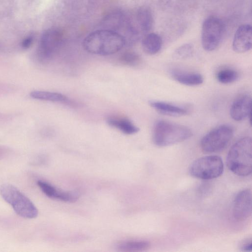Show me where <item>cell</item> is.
<instances>
[{"label": "cell", "instance_id": "cell-1", "mask_svg": "<svg viewBox=\"0 0 252 252\" xmlns=\"http://www.w3.org/2000/svg\"><path fill=\"white\" fill-rule=\"evenodd\" d=\"M125 45V39L121 34L105 29L92 32L84 39L83 43L86 51L101 56L115 54Z\"/></svg>", "mask_w": 252, "mask_h": 252}, {"label": "cell", "instance_id": "cell-2", "mask_svg": "<svg viewBox=\"0 0 252 252\" xmlns=\"http://www.w3.org/2000/svg\"><path fill=\"white\" fill-rule=\"evenodd\" d=\"M228 169L242 177L251 174L252 171V141L250 137L238 140L230 149L226 158Z\"/></svg>", "mask_w": 252, "mask_h": 252}, {"label": "cell", "instance_id": "cell-3", "mask_svg": "<svg viewBox=\"0 0 252 252\" xmlns=\"http://www.w3.org/2000/svg\"><path fill=\"white\" fill-rule=\"evenodd\" d=\"M192 132L188 127L164 120L157 121L153 131V141L159 147H165L186 140Z\"/></svg>", "mask_w": 252, "mask_h": 252}, {"label": "cell", "instance_id": "cell-4", "mask_svg": "<svg viewBox=\"0 0 252 252\" xmlns=\"http://www.w3.org/2000/svg\"><path fill=\"white\" fill-rule=\"evenodd\" d=\"M0 194L20 216L33 219L38 215V210L32 201L13 185L3 184L0 187Z\"/></svg>", "mask_w": 252, "mask_h": 252}, {"label": "cell", "instance_id": "cell-5", "mask_svg": "<svg viewBox=\"0 0 252 252\" xmlns=\"http://www.w3.org/2000/svg\"><path fill=\"white\" fill-rule=\"evenodd\" d=\"M234 133L233 127L229 125H220L205 135L200 141L201 150L206 153L222 151L231 141Z\"/></svg>", "mask_w": 252, "mask_h": 252}, {"label": "cell", "instance_id": "cell-6", "mask_svg": "<svg viewBox=\"0 0 252 252\" xmlns=\"http://www.w3.org/2000/svg\"><path fill=\"white\" fill-rule=\"evenodd\" d=\"M223 171L222 160L217 155L200 158L194 160L189 168L190 175L202 180H211L218 178L222 174Z\"/></svg>", "mask_w": 252, "mask_h": 252}, {"label": "cell", "instance_id": "cell-7", "mask_svg": "<svg viewBox=\"0 0 252 252\" xmlns=\"http://www.w3.org/2000/svg\"><path fill=\"white\" fill-rule=\"evenodd\" d=\"M63 35L57 28L49 29L43 33L36 53L39 62L45 63L52 60L61 45Z\"/></svg>", "mask_w": 252, "mask_h": 252}, {"label": "cell", "instance_id": "cell-8", "mask_svg": "<svg viewBox=\"0 0 252 252\" xmlns=\"http://www.w3.org/2000/svg\"><path fill=\"white\" fill-rule=\"evenodd\" d=\"M224 27L221 21L215 17H210L203 22L201 30V44L207 51L216 50L220 44Z\"/></svg>", "mask_w": 252, "mask_h": 252}, {"label": "cell", "instance_id": "cell-9", "mask_svg": "<svg viewBox=\"0 0 252 252\" xmlns=\"http://www.w3.org/2000/svg\"><path fill=\"white\" fill-rule=\"evenodd\" d=\"M233 216L238 221H243L250 217L252 214V191L245 189L240 191L236 196L233 205Z\"/></svg>", "mask_w": 252, "mask_h": 252}, {"label": "cell", "instance_id": "cell-10", "mask_svg": "<svg viewBox=\"0 0 252 252\" xmlns=\"http://www.w3.org/2000/svg\"><path fill=\"white\" fill-rule=\"evenodd\" d=\"M252 44V26L244 24L236 30L232 42L233 50L238 53H243L250 50Z\"/></svg>", "mask_w": 252, "mask_h": 252}, {"label": "cell", "instance_id": "cell-11", "mask_svg": "<svg viewBox=\"0 0 252 252\" xmlns=\"http://www.w3.org/2000/svg\"><path fill=\"white\" fill-rule=\"evenodd\" d=\"M251 97L247 94L237 97L232 103L230 115L236 121H241L250 117L251 113Z\"/></svg>", "mask_w": 252, "mask_h": 252}, {"label": "cell", "instance_id": "cell-12", "mask_svg": "<svg viewBox=\"0 0 252 252\" xmlns=\"http://www.w3.org/2000/svg\"><path fill=\"white\" fill-rule=\"evenodd\" d=\"M37 185L46 196L53 199L73 202L77 201L79 197L76 192L59 190L52 185L43 181H38Z\"/></svg>", "mask_w": 252, "mask_h": 252}, {"label": "cell", "instance_id": "cell-13", "mask_svg": "<svg viewBox=\"0 0 252 252\" xmlns=\"http://www.w3.org/2000/svg\"><path fill=\"white\" fill-rule=\"evenodd\" d=\"M149 104L158 113L165 116L180 117L188 115L189 112L186 106L162 101H150Z\"/></svg>", "mask_w": 252, "mask_h": 252}, {"label": "cell", "instance_id": "cell-14", "mask_svg": "<svg viewBox=\"0 0 252 252\" xmlns=\"http://www.w3.org/2000/svg\"><path fill=\"white\" fill-rule=\"evenodd\" d=\"M172 77L180 84L189 86H196L202 84L204 79L198 73L174 69L171 71Z\"/></svg>", "mask_w": 252, "mask_h": 252}, {"label": "cell", "instance_id": "cell-15", "mask_svg": "<svg viewBox=\"0 0 252 252\" xmlns=\"http://www.w3.org/2000/svg\"><path fill=\"white\" fill-rule=\"evenodd\" d=\"M124 14L120 11L108 14L102 21L103 29L118 32V31L124 28L129 24Z\"/></svg>", "mask_w": 252, "mask_h": 252}, {"label": "cell", "instance_id": "cell-16", "mask_svg": "<svg viewBox=\"0 0 252 252\" xmlns=\"http://www.w3.org/2000/svg\"><path fill=\"white\" fill-rule=\"evenodd\" d=\"M106 122L110 126L118 129L126 134H133L139 130L137 126L126 118L111 116L107 119Z\"/></svg>", "mask_w": 252, "mask_h": 252}, {"label": "cell", "instance_id": "cell-17", "mask_svg": "<svg viewBox=\"0 0 252 252\" xmlns=\"http://www.w3.org/2000/svg\"><path fill=\"white\" fill-rule=\"evenodd\" d=\"M162 46L161 37L155 33L147 34L142 41V47L143 51L149 55H153L158 53Z\"/></svg>", "mask_w": 252, "mask_h": 252}, {"label": "cell", "instance_id": "cell-18", "mask_svg": "<svg viewBox=\"0 0 252 252\" xmlns=\"http://www.w3.org/2000/svg\"><path fill=\"white\" fill-rule=\"evenodd\" d=\"M137 20L141 30L149 32L153 25V17L151 10L146 6L140 7L137 12Z\"/></svg>", "mask_w": 252, "mask_h": 252}, {"label": "cell", "instance_id": "cell-19", "mask_svg": "<svg viewBox=\"0 0 252 252\" xmlns=\"http://www.w3.org/2000/svg\"><path fill=\"white\" fill-rule=\"evenodd\" d=\"M30 96L35 99L52 102H66L68 100L66 96L62 94L47 91H32Z\"/></svg>", "mask_w": 252, "mask_h": 252}, {"label": "cell", "instance_id": "cell-20", "mask_svg": "<svg viewBox=\"0 0 252 252\" xmlns=\"http://www.w3.org/2000/svg\"><path fill=\"white\" fill-rule=\"evenodd\" d=\"M150 246V243L146 241H133L119 244L118 249L123 252L143 251L148 249Z\"/></svg>", "mask_w": 252, "mask_h": 252}, {"label": "cell", "instance_id": "cell-21", "mask_svg": "<svg viewBox=\"0 0 252 252\" xmlns=\"http://www.w3.org/2000/svg\"><path fill=\"white\" fill-rule=\"evenodd\" d=\"M239 78V73L231 68H224L218 71L217 78L223 84H228L236 81Z\"/></svg>", "mask_w": 252, "mask_h": 252}, {"label": "cell", "instance_id": "cell-22", "mask_svg": "<svg viewBox=\"0 0 252 252\" xmlns=\"http://www.w3.org/2000/svg\"><path fill=\"white\" fill-rule=\"evenodd\" d=\"M119 62L123 65L131 67H136L142 63L140 56L133 51H126L119 58Z\"/></svg>", "mask_w": 252, "mask_h": 252}, {"label": "cell", "instance_id": "cell-23", "mask_svg": "<svg viewBox=\"0 0 252 252\" xmlns=\"http://www.w3.org/2000/svg\"><path fill=\"white\" fill-rule=\"evenodd\" d=\"M193 53V47L190 44H184L177 48L173 53V57L177 60H184L191 57Z\"/></svg>", "mask_w": 252, "mask_h": 252}, {"label": "cell", "instance_id": "cell-24", "mask_svg": "<svg viewBox=\"0 0 252 252\" xmlns=\"http://www.w3.org/2000/svg\"><path fill=\"white\" fill-rule=\"evenodd\" d=\"M34 40V36L31 34L25 38L22 42V47L24 49L29 48L32 45Z\"/></svg>", "mask_w": 252, "mask_h": 252}, {"label": "cell", "instance_id": "cell-25", "mask_svg": "<svg viewBox=\"0 0 252 252\" xmlns=\"http://www.w3.org/2000/svg\"><path fill=\"white\" fill-rule=\"evenodd\" d=\"M240 249L244 252L252 251V239L248 238L245 240L240 245Z\"/></svg>", "mask_w": 252, "mask_h": 252}]
</instances>
